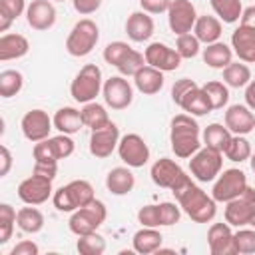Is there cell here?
Wrapping results in <instances>:
<instances>
[{
    "label": "cell",
    "instance_id": "obj_28",
    "mask_svg": "<svg viewBox=\"0 0 255 255\" xmlns=\"http://www.w3.org/2000/svg\"><path fill=\"white\" fill-rule=\"evenodd\" d=\"M193 34L197 36V40L201 44H213V42H219L221 34H223V26H221V20L217 16H209V14H201L197 16L195 20V26H193Z\"/></svg>",
    "mask_w": 255,
    "mask_h": 255
},
{
    "label": "cell",
    "instance_id": "obj_20",
    "mask_svg": "<svg viewBox=\"0 0 255 255\" xmlns=\"http://www.w3.org/2000/svg\"><path fill=\"white\" fill-rule=\"evenodd\" d=\"M225 126L235 135H247L255 129V112L247 104H233L225 110Z\"/></svg>",
    "mask_w": 255,
    "mask_h": 255
},
{
    "label": "cell",
    "instance_id": "obj_45",
    "mask_svg": "<svg viewBox=\"0 0 255 255\" xmlns=\"http://www.w3.org/2000/svg\"><path fill=\"white\" fill-rule=\"evenodd\" d=\"M145 66V56L141 54V52H137V50H131L126 58H124V62L118 66V72L122 74V76H135V72L139 70V68H143Z\"/></svg>",
    "mask_w": 255,
    "mask_h": 255
},
{
    "label": "cell",
    "instance_id": "obj_21",
    "mask_svg": "<svg viewBox=\"0 0 255 255\" xmlns=\"http://www.w3.org/2000/svg\"><path fill=\"white\" fill-rule=\"evenodd\" d=\"M26 22L32 30H50L56 24V8L52 0H32L26 8Z\"/></svg>",
    "mask_w": 255,
    "mask_h": 255
},
{
    "label": "cell",
    "instance_id": "obj_41",
    "mask_svg": "<svg viewBox=\"0 0 255 255\" xmlns=\"http://www.w3.org/2000/svg\"><path fill=\"white\" fill-rule=\"evenodd\" d=\"M16 215L18 211L10 203H0V245L10 241L16 225Z\"/></svg>",
    "mask_w": 255,
    "mask_h": 255
},
{
    "label": "cell",
    "instance_id": "obj_5",
    "mask_svg": "<svg viewBox=\"0 0 255 255\" xmlns=\"http://www.w3.org/2000/svg\"><path fill=\"white\" fill-rule=\"evenodd\" d=\"M102 88H104V78H102L100 66L86 64L74 76V80L70 84V96L78 104H88V102H94L100 96Z\"/></svg>",
    "mask_w": 255,
    "mask_h": 255
},
{
    "label": "cell",
    "instance_id": "obj_14",
    "mask_svg": "<svg viewBox=\"0 0 255 255\" xmlns=\"http://www.w3.org/2000/svg\"><path fill=\"white\" fill-rule=\"evenodd\" d=\"M102 96L108 108L112 110H126L128 106H131L133 102V88L131 84L126 80V76H112L104 82L102 88Z\"/></svg>",
    "mask_w": 255,
    "mask_h": 255
},
{
    "label": "cell",
    "instance_id": "obj_16",
    "mask_svg": "<svg viewBox=\"0 0 255 255\" xmlns=\"http://www.w3.org/2000/svg\"><path fill=\"white\" fill-rule=\"evenodd\" d=\"M20 128H22V133H24V137L28 141L38 143V141L50 137V131L54 128V122L48 116V112H44L40 108H34V110H30V112H26L22 116Z\"/></svg>",
    "mask_w": 255,
    "mask_h": 255
},
{
    "label": "cell",
    "instance_id": "obj_50",
    "mask_svg": "<svg viewBox=\"0 0 255 255\" xmlns=\"http://www.w3.org/2000/svg\"><path fill=\"white\" fill-rule=\"evenodd\" d=\"M171 0H139V6L147 14H163L169 10Z\"/></svg>",
    "mask_w": 255,
    "mask_h": 255
},
{
    "label": "cell",
    "instance_id": "obj_15",
    "mask_svg": "<svg viewBox=\"0 0 255 255\" xmlns=\"http://www.w3.org/2000/svg\"><path fill=\"white\" fill-rule=\"evenodd\" d=\"M195 20H197V10L191 0H171L167 10V24L175 36L193 32Z\"/></svg>",
    "mask_w": 255,
    "mask_h": 255
},
{
    "label": "cell",
    "instance_id": "obj_35",
    "mask_svg": "<svg viewBox=\"0 0 255 255\" xmlns=\"http://www.w3.org/2000/svg\"><path fill=\"white\" fill-rule=\"evenodd\" d=\"M215 16L223 22V24H235L239 22L241 14H243V4L241 0H209Z\"/></svg>",
    "mask_w": 255,
    "mask_h": 255
},
{
    "label": "cell",
    "instance_id": "obj_34",
    "mask_svg": "<svg viewBox=\"0 0 255 255\" xmlns=\"http://www.w3.org/2000/svg\"><path fill=\"white\" fill-rule=\"evenodd\" d=\"M80 112H82L84 126H86V128H90V129H100V128H104V126H108V124L112 122V120H110V116H108L106 106L98 104L96 100H94V102L84 104V108H82Z\"/></svg>",
    "mask_w": 255,
    "mask_h": 255
},
{
    "label": "cell",
    "instance_id": "obj_23",
    "mask_svg": "<svg viewBox=\"0 0 255 255\" xmlns=\"http://www.w3.org/2000/svg\"><path fill=\"white\" fill-rule=\"evenodd\" d=\"M231 48L241 62L255 64V32L253 30L239 24V28H235L231 34Z\"/></svg>",
    "mask_w": 255,
    "mask_h": 255
},
{
    "label": "cell",
    "instance_id": "obj_60",
    "mask_svg": "<svg viewBox=\"0 0 255 255\" xmlns=\"http://www.w3.org/2000/svg\"><path fill=\"white\" fill-rule=\"evenodd\" d=\"M52 2H66V0H52Z\"/></svg>",
    "mask_w": 255,
    "mask_h": 255
},
{
    "label": "cell",
    "instance_id": "obj_36",
    "mask_svg": "<svg viewBox=\"0 0 255 255\" xmlns=\"http://www.w3.org/2000/svg\"><path fill=\"white\" fill-rule=\"evenodd\" d=\"M223 82L229 88H245L251 82V70L245 62H231L227 68H223Z\"/></svg>",
    "mask_w": 255,
    "mask_h": 255
},
{
    "label": "cell",
    "instance_id": "obj_54",
    "mask_svg": "<svg viewBox=\"0 0 255 255\" xmlns=\"http://www.w3.org/2000/svg\"><path fill=\"white\" fill-rule=\"evenodd\" d=\"M239 24L255 32V6L243 8V14H241V18H239Z\"/></svg>",
    "mask_w": 255,
    "mask_h": 255
},
{
    "label": "cell",
    "instance_id": "obj_31",
    "mask_svg": "<svg viewBox=\"0 0 255 255\" xmlns=\"http://www.w3.org/2000/svg\"><path fill=\"white\" fill-rule=\"evenodd\" d=\"M203 62L213 70H223L233 62V48L225 42H213L203 48Z\"/></svg>",
    "mask_w": 255,
    "mask_h": 255
},
{
    "label": "cell",
    "instance_id": "obj_10",
    "mask_svg": "<svg viewBox=\"0 0 255 255\" xmlns=\"http://www.w3.org/2000/svg\"><path fill=\"white\" fill-rule=\"evenodd\" d=\"M247 175L237 169V167H231V169H225L223 173H219L213 181V189H211V197L217 201V203H227L235 197H239L245 189H247Z\"/></svg>",
    "mask_w": 255,
    "mask_h": 255
},
{
    "label": "cell",
    "instance_id": "obj_46",
    "mask_svg": "<svg viewBox=\"0 0 255 255\" xmlns=\"http://www.w3.org/2000/svg\"><path fill=\"white\" fill-rule=\"evenodd\" d=\"M159 207V223L161 227H169V225H175L181 217V207L179 203H173V201H161L157 203Z\"/></svg>",
    "mask_w": 255,
    "mask_h": 255
},
{
    "label": "cell",
    "instance_id": "obj_43",
    "mask_svg": "<svg viewBox=\"0 0 255 255\" xmlns=\"http://www.w3.org/2000/svg\"><path fill=\"white\" fill-rule=\"evenodd\" d=\"M131 50H133V48H131L128 42H122V40L110 42V44L104 48V60H106L110 66L118 68V66L124 62V58H126Z\"/></svg>",
    "mask_w": 255,
    "mask_h": 255
},
{
    "label": "cell",
    "instance_id": "obj_7",
    "mask_svg": "<svg viewBox=\"0 0 255 255\" xmlns=\"http://www.w3.org/2000/svg\"><path fill=\"white\" fill-rule=\"evenodd\" d=\"M76 143L68 133H60L54 137H46L38 143H34L32 155L36 163H50V165H58L60 159H66L74 153Z\"/></svg>",
    "mask_w": 255,
    "mask_h": 255
},
{
    "label": "cell",
    "instance_id": "obj_27",
    "mask_svg": "<svg viewBox=\"0 0 255 255\" xmlns=\"http://www.w3.org/2000/svg\"><path fill=\"white\" fill-rule=\"evenodd\" d=\"M161 243H163V235L157 231V227H141L131 237V247L139 255L157 253Z\"/></svg>",
    "mask_w": 255,
    "mask_h": 255
},
{
    "label": "cell",
    "instance_id": "obj_40",
    "mask_svg": "<svg viewBox=\"0 0 255 255\" xmlns=\"http://www.w3.org/2000/svg\"><path fill=\"white\" fill-rule=\"evenodd\" d=\"M76 249L82 255H102L106 251V239L98 231L88 233V235H80L76 241Z\"/></svg>",
    "mask_w": 255,
    "mask_h": 255
},
{
    "label": "cell",
    "instance_id": "obj_58",
    "mask_svg": "<svg viewBox=\"0 0 255 255\" xmlns=\"http://www.w3.org/2000/svg\"><path fill=\"white\" fill-rule=\"evenodd\" d=\"M249 163H251V171L255 173V151L251 153V157H249Z\"/></svg>",
    "mask_w": 255,
    "mask_h": 255
},
{
    "label": "cell",
    "instance_id": "obj_9",
    "mask_svg": "<svg viewBox=\"0 0 255 255\" xmlns=\"http://www.w3.org/2000/svg\"><path fill=\"white\" fill-rule=\"evenodd\" d=\"M149 175H151V181H153L157 187L169 189L171 193L191 179V177L181 169V165H179L177 161L169 159V157H159V159H155V161L151 163Z\"/></svg>",
    "mask_w": 255,
    "mask_h": 255
},
{
    "label": "cell",
    "instance_id": "obj_25",
    "mask_svg": "<svg viewBox=\"0 0 255 255\" xmlns=\"http://www.w3.org/2000/svg\"><path fill=\"white\" fill-rule=\"evenodd\" d=\"M133 84H135L137 92H141L143 96H153V94H157V92L163 88V84H165L163 72L157 70V68H153V66H147V64H145L143 68H139V70L135 72Z\"/></svg>",
    "mask_w": 255,
    "mask_h": 255
},
{
    "label": "cell",
    "instance_id": "obj_8",
    "mask_svg": "<svg viewBox=\"0 0 255 255\" xmlns=\"http://www.w3.org/2000/svg\"><path fill=\"white\" fill-rule=\"evenodd\" d=\"M223 167V153L217 149H211L207 145L199 147L189 157V171L197 181H215V177L221 173Z\"/></svg>",
    "mask_w": 255,
    "mask_h": 255
},
{
    "label": "cell",
    "instance_id": "obj_11",
    "mask_svg": "<svg viewBox=\"0 0 255 255\" xmlns=\"http://www.w3.org/2000/svg\"><path fill=\"white\" fill-rule=\"evenodd\" d=\"M253 215H255V189L247 185V189L239 197L225 203L223 217L231 227H245L251 223Z\"/></svg>",
    "mask_w": 255,
    "mask_h": 255
},
{
    "label": "cell",
    "instance_id": "obj_33",
    "mask_svg": "<svg viewBox=\"0 0 255 255\" xmlns=\"http://www.w3.org/2000/svg\"><path fill=\"white\" fill-rule=\"evenodd\" d=\"M16 225H18L20 231L34 235V233L42 231V227H44V213L38 207H34V205L22 207V209H18Z\"/></svg>",
    "mask_w": 255,
    "mask_h": 255
},
{
    "label": "cell",
    "instance_id": "obj_13",
    "mask_svg": "<svg viewBox=\"0 0 255 255\" xmlns=\"http://www.w3.org/2000/svg\"><path fill=\"white\" fill-rule=\"evenodd\" d=\"M118 155L128 167H143L149 161V147L139 133H126L120 137Z\"/></svg>",
    "mask_w": 255,
    "mask_h": 255
},
{
    "label": "cell",
    "instance_id": "obj_39",
    "mask_svg": "<svg viewBox=\"0 0 255 255\" xmlns=\"http://www.w3.org/2000/svg\"><path fill=\"white\" fill-rule=\"evenodd\" d=\"M203 92L207 94L209 98V104L213 110H223L229 102V86L225 82H219V80H211L207 84L201 86Z\"/></svg>",
    "mask_w": 255,
    "mask_h": 255
},
{
    "label": "cell",
    "instance_id": "obj_47",
    "mask_svg": "<svg viewBox=\"0 0 255 255\" xmlns=\"http://www.w3.org/2000/svg\"><path fill=\"white\" fill-rule=\"evenodd\" d=\"M137 221L141 223V227H161L159 223V207L155 205H143L137 211Z\"/></svg>",
    "mask_w": 255,
    "mask_h": 255
},
{
    "label": "cell",
    "instance_id": "obj_24",
    "mask_svg": "<svg viewBox=\"0 0 255 255\" xmlns=\"http://www.w3.org/2000/svg\"><path fill=\"white\" fill-rule=\"evenodd\" d=\"M177 106H179L185 114H189V116H193V118H199V116H205V114L213 112V108H211V104H209V98H207V94L203 92L201 86H193L191 90H187V92L181 96V100H179Z\"/></svg>",
    "mask_w": 255,
    "mask_h": 255
},
{
    "label": "cell",
    "instance_id": "obj_57",
    "mask_svg": "<svg viewBox=\"0 0 255 255\" xmlns=\"http://www.w3.org/2000/svg\"><path fill=\"white\" fill-rule=\"evenodd\" d=\"M12 22H14V20H10L8 16H2V14H0V32H8V28H10Z\"/></svg>",
    "mask_w": 255,
    "mask_h": 255
},
{
    "label": "cell",
    "instance_id": "obj_52",
    "mask_svg": "<svg viewBox=\"0 0 255 255\" xmlns=\"http://www.w3.org/2000/svg\"><path fill=\"white\" fill-rule=\"evenodd\" d=\"M38 253H40V247L30 239H24L10 249V255H38Z\"/></svg>",
    "mask_w": 255,
    "mask_h": 255
},
{
    "label": "cell",
    "instance_id": "obj_26",
    "mask_svg": "<svg viewBox=\"0 0 255 255\" xmlns=\"http://www.w3.org/2000/svg\"><path fill=\"white\" fill-rule=\"evenodd\" d=\"M135 185V175L129 167H112L106 175V187L112 195H128Z\"/></svg>",
    "mask_w": 255,
    "mask_h": 255
},
{
    "label": "cell",
    "instance_id": "obj_38",
    "mask_svg": "<svg viewBox=\"0 0 255 255\" xmlns=\"http://www.w3.org/2000/svg\"><path fill=\"white\" fill-rule=\"evenodd\" d=\"M24 86V76L18 70H2L0 72V96L2 98H14L20 94Z\"/></svg>",
    "mask_w": 255,
    "mask_h": 255
},
{
    "label": "cell",
    "instance_id": "obj_51",
    "mask_svg": "<svg viewBox=\"0 0 255 255\" xmlns=\"http://www.w3.org/2000/svg\"><path fill=\"white\" fill-rule=\"evenodd\" d=\"M72 6H74V10H76L78 14L90 16V14H94L96 10H100L102 0H72Z\"/></svg>",
    "mask_w": 255,
    "mask_h": 255
},
{
    "label": "cell",
    "instance_id": "obj_1",
    "mask_svg": "<svg viewBox=\"0 0 255 255\" xmlns=\"http://www.w3.org/2000/svg\"><path fill=\"white\" fill-rule=\"evenodd\" d=\"M173 197L179 203L181 211L195 223H209L217 213V201L211 195H207L199 185H195L193 179L175 189Z\"/></svg>",
    "mask_w": 255,
    "mask_h": 255
},
{
    "label": "cell",
    "instance_id": "obj_12",
    "mask_svg": "<svg viewBox=\"0 0 255 255\" xmlns=\"http://www.w3.org/2000/svg\"><path fill=\"white\" fill-rule=\"evenodd\" d=\"M52 181L54 179L32 171V175L26 177V179H22L20 185H18V197H20V201H24L26 205H42V203H46L54 195Z\"/></svg>",
    "mask_w": 255,
    "mask_h": 255
},
{
    "label": "cell",
    "instance_id": "obj_17",
    "mask_svg": "<svg viewBox=\"0 0 255 255\" xmlns=\"http://www.w3.org/2000/svg\"><path fill=\"white\" fill-rule=\"evenodd\" d=\"M118 143H120V128L114 122H110L100 129H92L90 133V153L98 159L110 157L118 149Z\"/></svg>",
    "mask_w": 255,
    "mask_h": 255
},
{
    "label": "cell",
    "instance_id": "obj_18",
    "mask_svg": "<svg viewBox=\"0 0 255 255\" xmlns=\"http://www.w3.org/2000/svg\"><path fill=\"white\" fill-rule=\"evenodd\" d=\"M143 56H145V64L147 66H153L161 72H173L179 68L181 64V56L177 54L175 48L163 44V42H151L147 44V48L143 50Z\"/></svg>",
    "mask_w": 255,
    "mask_h": 255
},
{
    "label": "cell",
    "instance_id": "obj_37",
    "mask_svg": "<svg viewBox=\"0 0 255 255\" xmlns=\"http://www.w3.org/2000/svg\"><path fill=\"white\" fill-rule=\"evenodd\" d=\"M251 153H253V149H251L249 139L245 135H235V133H233V137L229 139V143H227V147L223 151V155L229 161H235V163L247 161L251 157Z\"/></svg>",
    "mask_w": 255,
    "mask_h": 255
},
{
    "label": "cell",
    "instance_id": "obj_48",
    "mask_svg": "<svg viewBox=\"0 0 255 255\" xmlns=\"http://www.w3.org/2000/svg\"><path fill=\"white\" fill-rule=\"evenodd\" d=\"M26 0H0V14L8 16L10 20L20 18L26 12Z\"/></svg>",
    "mask_w": 255,
    "mask_h": 255
},
{
    "label": "cell",
    "instance_id": "obj_22",
    "mask_svg": "<svg viewBox=\"0 0 255 255\" xmlns=\"http://www.w3.org/2000/svg\"><path fill=\"white\" fill-rule=\"evenodd\" d=\"M153 30H155L153 18L143 10L131 12L126 20V34L131 42H147L153 36Z\"/></svg>",
    "mask_w": 255,
    "mask_h": 255
},
{
    "label": "cell",
    "instance_id": "obj_19",
    "mask_svg": "<svg viewBox=\"0 0 255 255\" xmlns=\"http://www.w3.org/2000/svg\"><path fill=\"white\" fill-rule=\"evenodd\" d=\"M207 245L211 255H237L235 249V231L225 221L211 223L207 229Z\"/></svg>",
    "mask_w": 255,
    "mask_h": 255
},
{
    "label": "cell",
    "instance_id": "obj_2",
    "mask_svg": "<svg viewBox=\"0 0 255 255\" xmlns=\"http://www.w3.org/2000/svg\"><path fill=\"white\" fill-rule=\"evenodd\" d=\"M169 143H171V151L179 159H189L201 147V129L193 116L177 114L171 118Z\"/></svg>",
    "mask_w": 255,
    "mask_h": 255
},
{
    "label": "cell",
    "instance_id": "obj_29",
    "mask_svg": "<svg viewBox=\"0 0 255 255\" xmlns=\"http://www.w3.org/2000/svg\"><path fill=\"white\" fill-rule=\"evenodd\" d=\"M30 52V42L22 34H2L0 36V60H18Z\"/></svg>",
    "mask_w": 255,
    "mask_h": 255
},
{
    "label": "cell",
    "instance_id": "obj_59",
    "mask_svg": "<svg viewBox=\"0 0 255 255\" xmlns=\"http://www.w3.org/2000/svg\"><path fill=\"white\" fill-rule=\"evenodd\" d=\"M251 227H255V215H253V219H251V223H249Z\"/></svg>",
    "mask_w": 255,
    "mask_h": 255
},
{
    "label": "cell",
    "instance_id": "obj_56",
    "mask_svg": "<svg viewBox=\"0 0 255 255\" xmlns=\"http://www.w3.org/2000/svg\"><path fill=\"white\" fill-rule=\"evenodd\" d=\"M245 104L255 112V80H251L245 86Z\"/></svg>",
    "mask_w": 255,
    "mask_h": 255
},
{
    "label": "cell",
    "instance_id": "obj_3",
    "mask_svg": "<svg viewBox=\"0 0 255 255\" xmlns=\"http://www.w3.org/2000/svg\"><path fill=\"white\" fill-rule=\"evenodd\" d=\"M92 199H96L94 187L86 179H72L70 183L54 189L52 203L62 213H72L84 205H88Z\"/></svg>",
    "mask_w": 255,
    "mask_h": 255
},
{
    "label": "cell",
    "instance_id": "obj_49",
    "mask_svg": "<svg viewBox=\"0 0 255 255\" xmlns=\"http://www.w3.org/2000/svg\"><path fill=\"white\" fill-rule=\"evenodd\" d=\"M193 86H197L195 80H189V78H179V80H175L173 86H171V100H173V104L177 106L179 100H181V96H183L187 90H191Z\"/></svg>",
    "mask_w": 255,
    "mask_h": 255
},
{
    "label": "cell",
    "instance_id": "obj_44",
    "mask_svg": "<svg viewBox=\"0 0 255 255\" xmlns=\"http://www.w3.org/2000/svg\"><path fill=\"white\" fill-rule=\"evenodd\" d=\"M235 249L237 255H253L255 253V227L247 229V227H237L235 231Z\"/></svg>",
    "mask_w": 255,
    "mask_h": 255
},
{
    "label": "cell",
    "instance_id": "obj_6",
    "mask_svg": "<svg viewBox=\"0 0 255 255\" xmlns=\"http://www.w3.org/2000/svg\"><path fill=\"white\" fill-rule=\"evenodd\" d=\"M108 217V209L104 205V201L100 199H92L88 205L72 211L70 219H68V227L74 235H88L100 229V225L106 221Z\"/></svg>",
    "mask_w": 255,
    "mask_h": 255
},
{
    "label": "cell",
    "instance_id": "obj_53",
    "mask_svg": "<svg viewBox=\"0 0 255 255\" xmlns=\"http://www.w3.org/2000/svg\"><path fill=\"white\" fill-rule=\"evenodd\" d=\"M0 161H2V165H0V177H6L8 171H10V167H12V153H10V149L6 145H0Z\"/></svg>",
    "mask_w": 255,
    "mask_h": 255
},
{
    "label": "cell",
    "instance_id": "obj_55",
    "mask_svg": "<svg viewBox=\"0 0 255 255\" xmlns=\"http://www.w3.org/2000/svg\"><path fill=\"white\" fill-rule=\"evenodd\" d=\"M34 173H40V175H46V177H50V179H54L56 177V173H58V165H50V163H36L34 161V169H32Z\"/></svg>",
    "mask_w": 255,
    "mask_h": 255
},
{
    "label": "cell",
    "instance_id": "obj_32",
    "mask_svg": "<svg viewBox=\"0 0 255 255\" xmlns=\"http://www.w3.org/2000/svg\"><path fill=\"white\" fill-rule=\"evenodd\" d=\"M233 137V133L227 129V126H223V124H209L205 129H203V133H201V139H203V145H207V147H211V149H217V151H225V147H227V143H229V139Z\"/></svg>",
    "mask_w": 255,
    "mask_h": 255
},
{
    "label": "cell",
    "instance_id": "obj_42",
    "mask_svg": "<svg viewBox=\"0 0 255 255\" xmlns=\"http://www.w3.org/2000/svg\"><path fill=\"white\" fill-rule=\"evenodd\" d=\"M175 50H177V54H179L183 60H191V58H195V56L199 54L201 42L197 40V36H195L193 32H187V34L177 36V40H175Z\"/></svg>",
    "mask_w": 255,
    "mask_h": 255
},
{
    "label": "cell",
    "instance_id": "obj_30",
    "mask_svg": "<svg viewBox=\"0 0 255 255\" xmlns=\"http://www.w3.org/2000/svg\"><path fill=\"white\" fill-rule=\"evenodd\" d=\"M52 122H54V128H56L60 133H68V135L78 133V131L84 128L82 112L76 110V108H72V106H64V108H60V110L54 114Z\"/></svg>",
    "mask_w": 255,
    "mask_h": 255
},
{
    "label": "cell",
    "instance_id": "obj_4",
    "mask_svg": "<svg viewBox=\"0 0 255 255\" xmlns=\"http://www.w3.org/2000/svg\"><path fill=\"white\" fill-rule=\"evenodd\" d=\"M98 40H100L98 24L90 18H82L72 26V30L66 38V52L74 58H84V56L92 54Z\"/></svg>",
    "mask_w": 255,
    "mask_h": 255
}]
</instances>
